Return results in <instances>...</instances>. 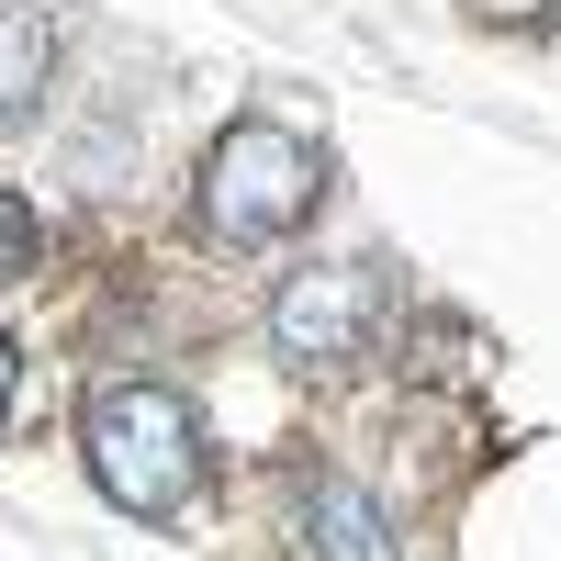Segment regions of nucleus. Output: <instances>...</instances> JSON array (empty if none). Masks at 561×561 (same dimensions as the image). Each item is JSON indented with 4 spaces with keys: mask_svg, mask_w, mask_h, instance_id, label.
Wrapping results in <instances>:
<instances>
[{
    "mask_svg": "<svg viewBox=\"0 0 561 561\" xmlns=\"http://www.w3.org/2000/svg\"><path fill=\"white\" fill-rule=\"evenodd\" d=\"M79 449H90V483H102L124 517H180L192 483H203V427H192V404L158 393V382H113L90 404Z\"/></svg>",
    "mask_w": 561,
    "mask_h": 561,
    "instance_id": "nucleus-1",
    "label": "nucleus"
},
{
    "mask_svg": "<svg viewBox=\"0 0 561 561\" xmlns=\"http://www.w3.org/2000/svg\"><path fill=\"white\" fill-rule=\"evenodd\" d=\"M325 203V158L304 147L293 124H225L203 158V237L225 248H270Z\"/></svg>",
    "mask_w": 561,
    "mask_h": 561,
    "instance_id": "nucleus-2",
    "label": "nucleus"
},
{
    "mask_svg": "<svg viewBox=\"0 0 561 561\" xmlns=\"http://www.w3.org/2000/svg\"><path fill=\"white\" fill-rule=\"evenodd\" d=\"M270 348L293 370H337L359 348V270H293L270 304Z\"/></svg>",
    "mask_w": 561,
    "mask_h": 561,
    "instance_id": "nucleus-3",
    "label": "nucleus"
},
{
    "mask_svg": "<svg viewBox=\"0 0 561 561\" xmlns=\"http://www.w3.org/2000/svg\"><path fill=\"white\" fill-rule=\"evenodd\" d=\"M304 539H314V561H404L393 517H382V505H370L359 483H314V505H304Z\"/></svg>",
    "mask_w": 561,
    "mask_h": 561,
    "instance_id": "nucleus-4",
    "label": "nucleus"
},
{
    "mask_svg": "<svg viewBox=\"0 0 561 561\" xmlns=\"http://www.w3.org/2000/svg\"><path fill=\"white\" fill-rule=\"evenodd\" d=\"M45 79H57V23H45L34 0H12V12H0V124H23L45 102Z\"/></svg>",
    "mask_w": 561,
    "mask_h": 561,
    "instance_id": "nucleus-5",
    "label": "nucleus"
},
{
    "mask_svg": "<svg viewBox=\"0 0 561 561\" xmlns=\"http://www.w3.org/2000/svg\"><path fill=\"white\" fill-rule=\"evenodd\" d=\"M23 259H34V214H23V203H12V192H0V280H12V270H23Z\"/></svg>",
    "mask_w": 561,
    "mask_h": 561,
    "instance_id": "nucleus-6",
    "label": "nucleus"
},
{
    "mask_svg": "<svg viewBox=\"0 0 561 561\" xmlns=\"http://www.w3.org/2000/svg\"><path fill=\"white\" fill-rule=\"evenodd\" d=\"M0 415H12V337H0Z\"/></svg>",
    "mask_w": 561,
    "mask_h": 561,
    "instance_id": "nucleus-7",
    "label": "nucleus"
}]
</instances>
